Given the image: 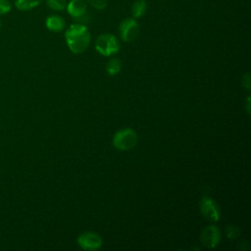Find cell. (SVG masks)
<instances>
[{
	"instance_id": "cell-18",
	"label": "cell",
	"mask_w": 251,
	"mask_h": 251,
	"mask_svg": "<svg viewBox=\"0 0 251 251\" xmlns=\"http://www.w3.org/2000/svg\"><path fill=\"white\" fill-rule=\"evenodd\" d=\"M0 29H1V21H0Z\"/></svg>"
},
{
	"instance_id": "cell-17",
	"label": "cell",
	"mask_w": 251,
	"mask_h": 251,
	"mask_svg": "<svg viewBox=\"0 0 251 251\" xmlns=\"http://www.w3.org/2000/svg\"><path fill=\"white\" fill-rule=\"evenodd\" d=\"M250 75L249 74H246L245 75H243L242 76V80H245V82L243 81L242 82V84H243V86L246 88V89H248V90H250Z\"/></svg>"
},
{
	"instance_id": "cell-15",
	"label": "cell",
	"mask_w": 251,
	"mask_h": 251,
	"mask_svg": "<svg viewBox=\"0 0 251 251\" xmlns=\"http://www.w3.org/2000/svg\"><path fill=\"white\" fill-rule=\"evenodd\" d=\"M91 7L97 10H104L108 5V0H84Z\"/></svg>"
},
{
	"instance_id": "cell-12",
	"label": "cell",
	"mask_w": 251,
	"mask_h": 251,
	"mask_svg": "<svg viewBox=\"0 0 251 251\" xmlns=\"http://www.w3.org/2000/svg\"><path fill=\"white\" fill-rule=\"evenodd\" d=\"M122 62L118 58L110 59L106 64V72L109 75H116L121 72Z\"/></svg>"
},
{
	"instance_id": "cell-9",
	"label": "cell",
	"mask_w": 251,
	"mask_h": 251,
	"mask_svg": "<svg viewBox=\"0 0 251 251\" xmlns=\"http://www.w3.org/2000/svg\"><path fill=\"white\" fill-rule=\"evenodd\" d=\"M46 27L53 32H60L66 26L65 20L59 15H50L46 18L45 21Z\"/></svg>"
},
{
	"instance_id": "cell-4",
	"label": "cell",
	"mask_w": 251,
	"mask_h": 251,
	"mask_svg": "<svg viewBox=\"0 0 251 251\" xmlns=\"http://www.w3.org/2000/svg\"><path fill=\"white\" fill-rule=\"evenodd\" d=\"M121 38L126 42H131L139 34V25L134 18H127L121 22L119 25Z\"/></svg>"
},
{
	"instance_id": "cell-13",
	"label": "cell",
	"mask_w": 251,
	"mask_h": 251,
	"mask_svg": "<svg viewBox=\"0 0 251 251\" xmlns=\"http://www.w3.org/2000/svg\"><path fill=\"white\" fill-rule=\"evenodd\" d=\"M46 5L49 9L53 11H63L67 7V1L66 0H46Z\"/></svg>"
},
{
	"instance_id": "cell-7",
	"label": "cell",
	"mask_w": 251,
	"mask_h": 251,
	"mask_svg": "<svg viewBox=\"0 0 251 251\" xmlns=\"http://www.w3.org/2000/svg\"><path fill=\"white\" fill-rule=\"evenodd\" d=\"M102 243L101 236L94 231H84L77 237V244L84 250H97Z\"/></svg>"
},
{
	"instance_id": "cell-14",
	"label": "cell",
	"mask_w": 251,
	"mask_h": 251,
	"mask_svg": "<svg viewBox=\"0 0 251 251\" xmlns=\"http://www.w3.org/2000/svg\"><path fill=\"white\" fill-rule=\"evenodd\" d=\"M226 234L229 239H234L240 234V228L237 226L230 225L226 228Z\"/></svg>"
},
{
	"instance_id": "cell-6",
	"label": "cell",
	"mask_w": 251,
	"mask_h": 251,
	"mask_svg": "<svg viewBox=\"0 0 251 251\" xmlns=\"http://www.w3.org/2000/svg\"><path fill=\"white\" fill-rule=\"evenodd\" d=\"M200 240L207 248H215L221 240L220 229L215 225H209L204 227L200 233Z\"/></svg>"
},
{
	"instance_id": "cell-11",
	"label": "cell",
	"mask_w": 251,
	"mask_h": 251,
	"mask_svg": "<svg viewBox=\"0 0 251 251\" xmlns=\"http://www.w3.org/2000/svg\"><path fill=\"white\" fill-rule=\"evenodd\" d=\"M42 0H15V6L20 11H30L36 8Z\"/></svg>"
},
{
	"instance_id": "cell-5",
	"label": "cell",
	"mask_w": 251,
	"mask_h": 251,
	"mask_svg": "<svg viewBox=\"0 0 251 251\" xmlns=\"http://www.w3.org/2000/svg\"><path fill=\"white\" fill-rule=\"evenodd\" d=\"M200 212L204 218H206L210 222L217 223L220 220L221 213L217 203L210 197L204 196L201 198L200 203Z\"/></svg>"
},
{
	"instance_id": "cell-16",
	"label": "cell",
	"mask_w": 251,
	"mask_h": 251,
	"mask_svg": "<svg viewBox=\"0 0 251 251\" xmlns=\"http://www.w3.org/2000/svg\"><path fill=\"white\" fill-rule=\"evenodd\" d=\"M12 9V5L9 0H0V15L8 14Z\"/></svg>"
},
{
	"instance_id": "cell-10",
	"label": "cell",
	"mask_w": 251,
	"mask_h": 251,
	"mask_svg": "<svg viewBox=\"0 0 251 251\" xmlns=\"http://www.w3.org/2000/svg\"><path fill=\"white\" fill-rule=\"evenodd\" d=\"M147 11V3L145 0H135L131 5V14L132 18L139 19Z\"/></svg>"
},
{
	"instance_id": "cell-3",
	"label": "cell",
	"mask_w": 251,
	"mask_h": 251,
	"mask_svg": "<svg viewBox=\"0 0 251 251\" xmlns=\"http://www.w3.org/2000/svg\"><path fill=\"white\" fill-rule=\"evenodd\" d=\"M95 49L103 56H111L119 52L120 42L115 35L111 33H103L96 38Z\"/></svg>"
},
{
	"instance_id": "cell-2",
	"label": "cell",
	"mask_w": 251,
	"mask_h": 251,
	"mask_svg": "<svg viewBox=\"0 0 251 251\" xmlns=\"http://www.w3.org/2000/svg\"><path fill=\"white\" fill-rule=\"evenodd\" d=\"M112 143L120 151L131 150L137 143V134L130 127L122 128L114 134Z\"/></svg>"
},
{
	"instance_id": "cell-8",
	"label": "cell",
	"mask_w": 251,
	"mask_h": 251,
	"mask_svg": "<svg viewBox=\"0 0 251 251\" xmlns=\"http://www.w3.org/2000/svg\"><path fill=\"white\" fill-rule=\"evenodd\" d=\"M86 2L84 0H71L67 3L68 14L75 20H78L86 14Z\"/></svg>"
},
{
	"instance_id": "cell-1",
	"label": "cell",
	"mask_w": 251,
	"mask_h": 251,
	"mask_svg": "<svg viewBox=\"0 0 251 251\" xmlns=\"http://www.w3.org/2000/svg\"><path fill=\"white\" fill-rule=\"evenodd\" d=\"M65 38L69 49L75 54L83 53L89 46L91 36L86 25L73 24L65 32Z\"/></svg>"
}]
</instances>
